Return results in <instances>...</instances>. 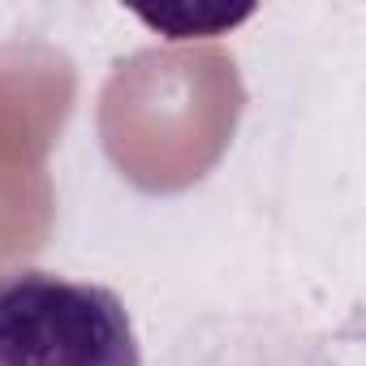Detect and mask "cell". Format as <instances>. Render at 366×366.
<instances>
[{
  "label": "cell",
  "mask_w": 366,
  "mask_h": 366,
  "mask_svg": "<svg viewBox=\"0 0 366 366\" xmlns=\"http://www.w3.org/2000/svg\"><path fill=\"white\" fill-rule=\"evenodd\" d=\"M254 9H190V5H172V9H138V18L155 31H164L168 39H207V35H224L237 22H246Z\"/></svg>",
  "instance_id": "7a4b0ae2"
},
{
  "label": "cell",
  "mask_w": 366,
  "mask_h": 366,
  "mask_svg": "<svg viewBox=\"0 0 366 366\" xmlns=\"http://www.w3.org/2000/svg\"><path fill=\"white\" fill-rule=\"evenodd\" d=\"M0 366H142V353L108 285L14 267L0 272Z\"/></svg>",
  "instance_id": "6da1fadb"
}]
</instances>
